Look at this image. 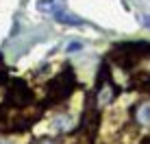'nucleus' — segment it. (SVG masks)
Segmentation results:
<instances>
[{
	"label": "nucleus",
	"mask_w": 150,
	"mask_h": 144,
	"mask_svg": "<svg viewBox=\"0 0 150 144\" xmlns=\"http://www.w3.org/2000/svg\"><path fill=\"white\" fill-rule=\"evenodd\" d=\"M117 98V85L111 81L109 74H105L100 81H98V87H96V107H109L113 101Z\"/></svg>",
	"instance_id": "nucleus-1"
},
{
	"label": "nucleus",
	"mask_w": 150,
	"mask_h": 144,
	"mask_svg": "<svg viewBox=\"0 0 150 144\" xmlns=\"http://www.w3.org/2000/svg\"><path fill=\"white\" fill-rule=\"evenodd\" d=\"M128 70H131V74L137 76L142 83H150V46L128 66Z\"/></svg>",
	"instance_id": "nucleus-2"
},
{
	"label": "nucleus",
	"mask_w": 150,
	"mask_h": 144,
	"mask_svg": "<svg viewBox=\"0 0 150 144\" xmlns=\"http://www.w3.org/2000/svg\"><path fill=\"white\" fill-rule=\"evenodd\" d=\"M52 15L59 20V22L70 24V26H81V24H83V20H79L76 15H72V13H68V11H63V9H54Z\"/></svg>",
	"instance_id": "nucleus-3"
},
{
	"label": "nucleus",
	"mask_w": 150,
	"mask_h": 144,
	"mask_svg": "<svg viewBox=\"0 0 150 144\" xmlns=\"http://www.w3.org/2000/svg\"><path fill=\"white\" fill-rule=\"evenodd\" d=\"M135 120L139 122V125H150V105H148V103H144V105L137 107Z\"/></svg>",
	"instance_id": "nucleus-4"
},
{
	"label": "nucleus",
	"mask_w": 150,
	"mask_h": 144,
	"mask_svg": "<svg viewBox=\"0 0 150 144\" xmlns=\"http://www.w3.org/2000/svg\"><path fill=\"white\" fill-rule=\"evenodd\" d=\"M76 50H83V44L81 42H72L65 46V53H76Z\"/></svg>",
	"instance_id": "nucleus-5"
},
{
	"label": "nucleus",
	"mask_w": 150,
	"mask_h": 144,
	"mask_svg": "<svg viewBox=\"0 0 150 144\" xmlns=\"http://www.w3.org/2000/svg\"><path fill=\"white\" fill-rule=\"evenodd\" d=\"M37 144H57V142H54V140H39Z\"/></svg>",
	"instance_id": "nucleus-6"
},
{
	"label": "nucleus",
	"mask_w": 150,
	"mask_h": 144,
	"mask_svg": "<svg viewBox=\"0 0 150 144\" xmlns=\"http://www.w3.org/2000/svg\"><path fill=\"white\" fill-rule=\"evenodd\" d=\"M144 24H146V26L150 29V15H146V20H144Z\"/></svg>",
	"instance_id": "nucleus-7"
},
{
	"label": "nucleus",
	"mask_w": 150,
	"mask_h": 144,
	"mask_svg": "<svg viewBox=\"0 0 150 144\" xmlns=\"http://www.w3.org/2000/svg\"><path fill=\"white\" fill-rule=\"evenodd\" d=\"M146 144H150V142H146Z\"/></svg>",
	"instance_id": "nucleus-8"
},
{
	"label": "nucleus",
	"mask_w": 150,
	"mask_h": 144,
	"mask_svg": "<svg viewBox=\"0 0 150 144\" xmlns=\"http://www.w3.org/2000/svg\"><path fill=\"white\" fill-rule=\"evenodd\" d=\"M148 85H150V83H148Z\"/></svg>",
	"instance_id": "nucleus-9"
}]
</instances>
